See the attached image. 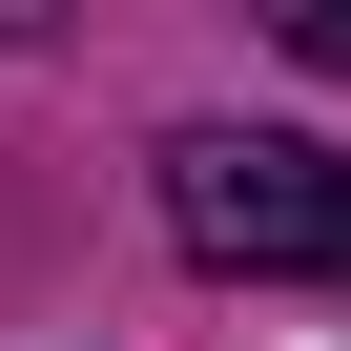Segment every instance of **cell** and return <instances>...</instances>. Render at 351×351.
<instances>
[{
  "mask_svg": "<svg viewBox=\"0 0 351 351\" xmlns=\"http://www.w3.org/2000/svg\"><path fill=\"white\" fill-rule=\"evenodd\" d=\"M289 62H351V0H289Z\"/></svg>",
  "mask_w": 351,
  "mask_h": 351,
  "instance_id": "cell-2",
  "label": "cell"
},
{
  "mask_svg": "<svg viewBox=\"0 0 351 351\" xmlns=\"http://www.w3.org/2000/svg\"><path fill=\"white\" fill-rule=\"evenodd\" d=\"M165 228H186L207 269H310V289H351V145L186 124V145H165Z\"/></svg>",
  "mask_w": 351,
  "mask_h": 351,
  "instance_id": "cell-1",
  "label": "cell"
}]
</instances>
